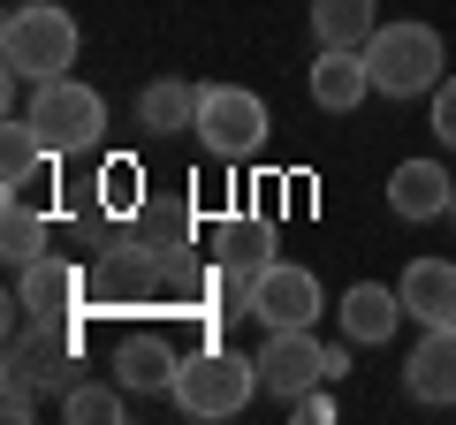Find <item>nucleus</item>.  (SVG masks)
<instances>
[{
    "instance_id": "1",
    "label": "nucleus",
    "mask_w": 456,
    "mask_h": 425,
    "mask_svg": "<svg viewBox=\"0 0 456 425\" xmlns=\"http://www.w3.org/2000/svg\"><path fill=\"white\" fill-rule=\"evenodd\" d=\"M77 53H84V31H77V16H69L61 0H23V8H8V23H0V61L23 84L69 76Z\"/></svg>"
},
{
    "instance_id": "2",
    "label": "nucleus",
    "mask_w": 456,
    "mask_h": 425,
    "mask_svg": "<svg viewBox=\"0 0 456 425\" xmlns=\"http://www.w3.org/2000/svg\"><path fill=\"white\" fill-rule=\"evenodd\" d=\"M365 68H373V92L380 99H434L441 68H449V53H441V31L434 23H380L373 38H365Z\"/></svg>"
},
{
    "instance_id": "3",
    "label": "nucleus",
    "mask_w": 456,
    "mask_h": 425,
    "mask_svg": "<svg viewBox=\"0 0 456 425\" xmlns=\"http://www.w3.org/2000/svg\"><path fill=\"white\" fill-rule=\"evenodd\" d=\"M251 395H259V357H236L221 342L183 357V373H175V410L183 418H236Z\"/></svg>"
},
{
    "instance_id": "4",
    "label": "nucleus",
    "mask_w": 456,
    "mask_h": 425,
    "mask_svg": "<svg viewBox=\"0 0 456 425\" xmlns=\"http://www.w3.org/2000/svg\"><path fill=\"white\" fill-rule=\"evenodd\" d=\"M266 130H274V115H266V99L244 92V84H206L198 92V145L213 152V160H251V152L266 145Z\"/></svg>"
},
{
    "instance_id": "5",
    "label": "nucleus",
    "mask_w": 456,
    "mask_h": 425,
    "mask_svg": "<svg viewBox=\"0 0 456 425\" xmlns=\"http://www.w3.org/2000/svg\"><path fill=\"white\" fill-rule=\"evenodd\" d=\"M31 122H38V137H46L53 160H69V152H92L99 145V130H107V99H99L92 84H77V76H46V84H31Z\"/></svg>"
},
{
    "instance_id": "6",
    "label": "nucleus",
    "mask_w": 456,
    "mask_h": 425,
    "mask_svg": "<svg viewBox=\"0 0 456 425\" xmlns=\"http://www.w3.org/2000/svg\"><path fill=\"white\" fill-rule=\"evenodd\" d=\"M312 388H327V349L312 342V327H266V349H259V395H274L281 410H297Z\"/></svg>"
},
{
    "instance_id": "7",
    "label": "nucleus",
    "mask_w": 456,
    "mask_h": 425,
    "mask_svg": "<svg viewBox=\"0 0 456 425\" xmlns=\"http://www.w3.org/2000/svg\"><path fill=\"white\" fill-rule=\"evenodd\" d=\"M320 274L312 266H289V259H266L259 266V296H251V319L266 327H312L320 319Z\"/></svg>"
},
{
    "instance_id": "8",
    "label": "nucleus",
    "mask_w": 456,
    "mask_h": 425,
    "mask_svg": "<svg viewBox=\"0 0 456 425\" xmlns=\"http://www.w3.org/2000/svg\"><path fill=\"white\" fill-rule=\"evenodd\" d=\"M365 92H373L365 53L358 46H320V61H312V107H327V115H358Z\"/></svg>"
},
{
    "instance_id": "9",
    "label": "nucleus",
    "mask_w": 456,
    "mask_h": 425,
    "mask_svg": "<svg viewBox=\"0 0 456 425\" xmlns=\"http://www.w3.org/2000/svg\"><path fill=\"white\" fill-rule=\"evenodd\" d=\"M395 296H403V311L419 327H449L456 319V259H411Z\"/></svg>"
},
{
    "instance_id": "10",
    "label": "nucleus",
    "mask_w": 456,
    "mask_h": 425,
    "mask_svg": "<svg viewBox=\"0 0 456 425\" xmlns=\"http://www.w3.org/2000/svg\"><path fill=\"white\" fill-rule=\"evenodd\" d=\"M175 373H183V357L167 349V334H122L114 380H122L130 395H175Z\"/></svg>"
},
{
    "instance_id": "11",
    "label": "nucleus",
    "mask_w": 456,
    "mask_h": 425,
    "mask_svg": "<svg viewBox=\"0 0 456 425\" xmlns=\"http://www.w3.org/2000/svg\"><path fill=\"white\" fill-rule=\"evenodd\" d=\"M403 388L419 395V403H456V319L419 334V349H411V365H403Z\"/></svg>"
},
{
    "instance_id": "12",
    "label": "nucleus",
    "mask_w": 456,
    "mask_h": 425,
    "mask_svg": "<svg viewBox=\"0 0 456 425\" xmlns=\"http://www.w3.org/2000/svg\"><path fill=\"white\" fill-rule=\"evenodd\" d=\"M342 342H358V349H373V342H388L395 327H403V296L395 289H380V281H358V289L342 296Z\"/></svg>"
},
{
    "instance_id": "13",
    "label": "nucleus",
    "mask_w": 456,
    "mask_h": 425,
    "mask_svg": "<svg viewBox=\"0 0 456 425\" xmlns=\"http://www.w3.org/2000/svg\"><path fill=\"white\" fill-rule=\"evenodd\" d=\"M16 296H23L31 319H69L77 296H84V274H77L69 259H31V266L16 274Z\"/></svg>"
},
{
    "instance_id": "14",
    "label": "nucleus",
    "mask_w": 456,
    "mask_h": 425,
    "mask_svg": "<svg viewBox=\"0 0 456 425\" xmlns=\"http://www.w3.org/2000/svg\"><path fill=\"white\" fill-rule=\"evenodd\" d=\"M449 197H456V182L441 175L434 160H403L388 175V205L403 212V221H441V212H449Z\"/></svg>"
},
{
    "instance_id": "15",
    "label": "nucleus",
    "mask_w": 456,
    "mask_h": 425,
    "mask_svg": "<svg viewBox=\"0 0 456 425\" xmlns=\"http://www.w3.org/2000/svg\"><path fill=\"white\" fill-rule=\"evenodd\" d=\"M198 92H206V84H183V76L145 84V92H137V130H152V137L198 130Z\"/></svg>"
},
{
    "instance_id": "16",
    "label": "nucleus",
    "mask_w": 456,
    "mask_h": 425,
    "mask_svg": "<svg viewBox=\"0 0 456 425\" xmlns=\"http://www.w3.org/2000/svg\"><path fill=\"white\" fill-rule=\"evenodd\" d=\"M46 160H53V152H46V137H38V122L31 115H8V130H0V190L23 197Z\"/></svg>"
},
{
    "instance_id": "17",
    "label": "nucleus",
    "mask_w": 456,
    "mask_h": 425,
    "mask_svg": "<svg viewBox=\"0 0 456 425\" xmlns=\"http://www.w3.org/2000/svg\"><path fill=\"white\" fill-rule=\"evenodd\" d=\"M380 31V0H312V38L320 46H358Z\"/></svg>"
},
{
    "instance_id": "18",
    "label": "nucleus",
    "mask_w": 456,
    "mask_h": 425,
    "mask_svg": "<svg viewBox=\"0 0 456 425\" xmlns=\"http://www.w3.org/2000/svg\"><path fill=\"white\" fill-rule=\"evenodd\" d=\"M0 259L16 266H31V259H46V212H31L23 197H8V212H0Z\"/></svg>"
},
{
    "instance_id": "19",
    "label": "nucleus",
    "mask_w": 456,
    "mask_h": 425,
    "mask_svg": "<svg viewBox=\"0 0 456 425\" xmlns=\"http://www.w3.org/2000/svg\"><path fill=\"white\" fill-rule=\"evenodd\" d=\"M122 410H130V388H122V380H77V388L61 395L69 425H114Z\"/></svg>"
},
{
    "instance_id": "20",
    "label": "nucleus",
    "mask_w": 456,
    "mask_h": 425,
    "mask_svg": "<svg viewBox=\"0 0 456 425\" xmlns=\"http://www.w3.org/2000/svg\"><path fill=\"white\" fill-rule=\"evenodd\" d=\"M266 244H274V229H266V221H228L213 259H221V266H266Z\"/></svg>"
},
{
    "instance_id": "21",
    "label": "nucleus",
    "mask_w": 456,
    "mask_h": 425,
    "mask_svg": "<svg viewBox=\"0 0 456 425\" xmlns=\"http://www.w3.org/2000/svg\"><path fill=\"white\" fill-rule=\"evenodd\" d=\"M99 205H107V212H130L137 205V160H107V167H99Z\"/></svg>"
},
{
    "instance_id": "22",
    "label": "nucleus",
    "mask_w": 456,
    "mask_h": 425,
    "mask_svg": "<svg viewBox=\"0 0 456 425\" xmlns=\"http://www.w3.org/2000/svg\"><path fill=\"white\" fill-rule=\"evenodd\" d=\"M434 137L456 152V76H441V84H434Z\"/></svg>"
},
{
    "instance_id": "23",
    "label": "nucleus",
    "mask_w": 456,
    "mask_h": 425,
    "mask_svg": "<svg viewBox=\"0 0 456 425\" xmlns=\"http://www.w3.org/2000/svg\"><path fill=\"white\" fill-rule=\"evenodd\" d=\"M31 410H38V403H31V380L8 373V418H31Z\"/></svg>"
},
{
    "instance_id": "24",
    "label": "nucleus",
    "mask_w": 456,
    "mask_h": 425,
    "mask_svg": "<svg viewBox=\"0 0 456 425\" xmlns=\"http://www.w3.org/2000/svg\"><path fill=\"white\" fill-rule=\"evenodd\" d=\"M449 221H456V197H449Z\"/></svg>"
}]
</instances>
